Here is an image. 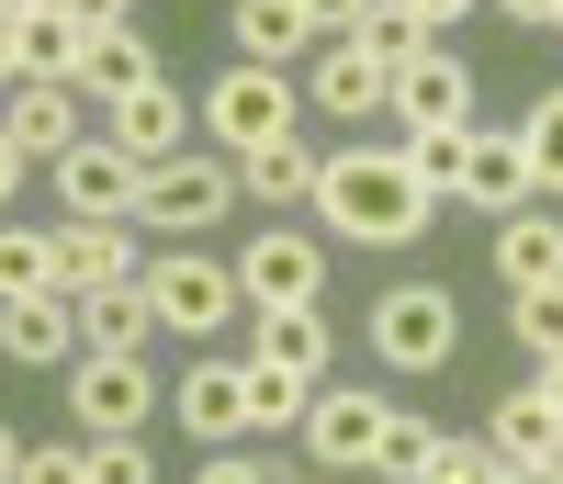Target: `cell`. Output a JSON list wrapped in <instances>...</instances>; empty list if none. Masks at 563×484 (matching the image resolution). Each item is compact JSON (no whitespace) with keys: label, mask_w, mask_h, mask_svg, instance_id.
<instances>
[{"label":"cell","mask_w":563,"mask_h":484,"mask_svg":"<svg viewBox=\"0 0 563 484\" xmlns=\"http://www.w3.org/2000/svg\"><path fill=\"white\" fill-rule=\"evenodd\" d=\"M90 484H158L147 440H90Z\"/></svg>","instance_id":"836d02e7"},{"label":"cell","mask_w":563,"mask_h":484,"mask_svg":"<svg viewBox=\"0 0 563 484\" xmlns=\"http://www.w3.org/2000/svg\"><path fill=\"white\" fill-rule=\"evenodd\" d=\"M225 34H238L249 68H305V57H316V34H305L294 0H238V12H225Z\"/></svg>","instance_id":"ffe728a7"},{"label":"cell","mask_w":563,"mask_h":484,"mask_svg":"<svg viewBox=\"0 0 563 484\" xmlns=\"http://www.w3.org/2000/svg\"><path fill=\"white\" fill-rule=\"evenodd\" d=\"M507 484H563V451L552 462H507Z\"/></svg>","instance_id":"b9f144b4"},{"label":"cell","mask_w":563,"mask_h":484,"mask_svg":"<svg viewBox=\"0 0 563 484\" xmlns=\"http://www.w3.org/2000/svg\"><path fill=\"white\" fill-rule=\"evenodd\" d=\"M552 34H563V23H552Z\"/></svg>","instance_id":"7dc6e473"},{"label":"cell","mask_w":563,"mask_h":484,"mask_svg":"<svg viewBox=\"0 0 563 484\" xmlns=\"http://www.w3.org/2000/svg\"><path fill=\"white\" fill-rule=\"evenodd\" d=\"M23 12H45V0H0V23H23Z\"/></svg>","instance_id":"f6af8a7d"},{"label":"cell","mask_w":563,"mask_h":484,"mask_svg":"<svg viewBox=\"0 0 563 484\" xmlns=\"http://www.w3.org/2000/svg\"><path fill=\"white\" fill-rule=\"evenodd\" d=\"M238 361H249V428H305L316 383H305L294 361H271V350H238Z\"/></svg>","instance_id":"d4e9b609"},{"label":"cell","mask_w":563,"mask_h":484,"mask_svg":"<svg viewBox=\"0 0 563 484\" xmlns=\"http://www.w3.org/2000/svg\"><path fill=\"white\" fill-rule=\"evenodd\" d=\"M23 451H34V440H23L12 417H0V484H23Z\"/></svg>","instance_id":"ab89813d"},{"label":"cell","mask_w":563,"mask_h":484,"mask_svg":"<svg viewBox=\"0 0 563 484\" xmlns=\"http://www.w3.org/2000/svg\"><path fill=\"white\" fill-rule=\"evenodd\" d=\"M294 135V68H225L214 90H203V147H225V158H249V147H282Z\"/></svg>","instance_id":"277c9868"},{"label":"cell","mask_w":563,"mask_h":484,"mask_svg":"<svg viewBox=\"0 0 563 484\" xmlns=\"http://www.w3.org/2000/svg\"><path fill=\"white\" fill-rule=\"evenodd\" d=\"M102 135H113L124 158H147V169H158V158H180V147L203 135V113L180 102L169 79H147V90H124V102H102Z\"/></svg>","instance_id":"5bb4252c"},{"label":"cell","mask_w":563,"mask_h":484,"mask_svg":"<svg viewBox=\"0 0 563 484\" xmlns=\"http://www.w3.org/2000/svg\"><path fill=\"white\" fill-rule=\"evenodd\" d=\"M124 282H147V249H135V226H57V294H124Z\"/></svg>","instance_id":"9a60e30c"},{"label":"cell","mask_w":563,"mask_h":484,"mask_svg":"<svg viewBox=\"0 0 563 484\" xmlns=\"http://www.w3.org/2000/svg\"><path fill=\"white\" fill-rule=\"evenodd\" d=\"M417 12H429V34H440V23H462V12H474V0H417Z\"/></svg>","instance_id":"7bdbcfd3"},{"label":"cell","mask_w":563,"mask_h":484,"mask_svg":"<svg viewBox=\"0 0 563 484\" xmlns=\"http://www.w3.org/2000/svg\"><path fill=\"white\" fill-rule=\"evenodd\" d=\"M0 124H12V147H23V158H68L79 135H90V124H79V90H68V79H23L12 102H0Z\"/></svg>","instance_id":"ac0fdd59"},{"label":"cell","mask_w":563,"mask_h":484,"mask_svg":"<svg viewBox=\"0 0 563 484\" xmlns=\"http://www.w3.org/2000/svg\"><path fill=\"white\" fill-rule=\"evenodd\" d=\"M192 484H282V473H271L260 451H203V473H192Z\"/></svg>","instance_id":"d590c367"},{"label":"cell","mask_w":563,"mask_h":484,"mask_svg":"<svg viewBox=\"0 0 563 484\" xmlns=\"http://www.w3.org/2000/svg\"><path fill=\"white\" fill-rule=\"evenodd\" d=\"M361 45H372V57H384V68H406V57H429V12H417V0H372V12H361Z\"/></svg>","instance_id":"83f0119b"},{"label":"cell","mask_w":563,"mask_h":484,"mask_svg":"<svg viewBox=\"0 0 563 484\" xmlns=\"http://www.w3.org/2000/svg\"><path fill=\"white\" fill-rule=\"evenodd\" d=\"M147 79H158V45L135 34V23H124V34H90V57H79V90H90V102H124V90H147Z\"/></svg>","instance_id":"603a6c76"},{"label":"cell","mask_w":563,"mask_h":484,"mask_svg":"<svg viewBox=\"0 0 563 484\" xmlns=\"http://www.w3.org/2000/svg\"><path fill=\"white\" fill-rule=\"evenodd\" d=\"M23 169H34V158L12 147V124H0V215H12V191H23Z\"/></svg>","instance_id":"74e56055"},{"label":"cell","mask_w":563,"mask_h":484,"mask_svg":"<svg viewBox=\"0 0 563 484\" xmlns=\"http://www.w3.org/2000/svg\"><path fill=\"white\" fill-rule=\"evenodd\" d=\"M451 440V428H429V417H406L395 406V428H384V462H372V473H395V484H417V473H429V451Z\"/></svg>","instance_id":"f546056e"},{"label":"cell","mask_w":563,"mask_h":484,"mask_svg":"<svg viewBox=\"0 0 563 484\" xmlns=\"http://www.w3.org/2000/svg\"><path fill=\"white\" fill-rule=\"evenodd\" d=\"M294 12H305V34H316V45H339V34H361L372 0H294Z\"/></svg>","instance_id":"e575fe53"},{"label":"cell","mask_w":563,"mask_h":484,"mask_svg":"<svg viewBox=\"0 0 563 484\" xmlns=\"http://www.w3.org/2000/svg\"><path fill=\"white\" fill-rule=\"evenodd\" d=\"M507 327H519L530 350L552 361V350H563V282H541V294H507Z\"/></svg>","instance_id":"4dcf8cb0"},{"label":"cell","mask_w":563,"mask_h":484,"mask_svg":"<svg viewBox=\"0 0 563 484\" xmlns=\"http://www.w3.org/2000/svg\"><path fill=\"white\" fill-rule=\"evenodd\" d=\"M12 34H23V79H68V90H79V57H90V34L57 12V0H45V12H23Z\"/></svg>","instance_id":"cb8c5ba5"},{"label":"cell","mask_w":563,"mask_h":484,"mask_svg":"<svg viewBox=\"0 0 563 484\" xmlns=\"http://www.w3.org/2000/svg\"><path fill=\"white\" fill-rule=\"evenodd\" d=\"M485 451H496V462H552V451H563V406L541 395V383L496 395V417H485Z\"/></svg>","instance_id":"d6986e66"},{"label":"cell","mask_w":563,"mask_h":484,"mask_svg":"<svg viewBox=\"0 0 563 484\" xmlns=\"http://www.w3.org/2000/svg\"><path fill=\"white\" fill-rule=\"evenodd\" d=\"M57 12H68L79 34H124V23H135V0H57Z\"/></svg>","instance_id":"8d00e7d4"},{"label":"cell","mask_w":563,"mask_h":484,"mask_svg":"<svg viewBox=\"0 0 563 484\" xmlns=\"http://www.w3.org/2000/svg\"><path fill=\"white\" fill-rule=\"evenodd\" d=\"M519 147H530V180L563 191V90H541V102L519 113Z\"/></svg>","instance_id":"f1b7e54d"},{"label":"cell","mask_w":563,"mask_h":484,"mask_svg":"<svg viewBox=\"0 0 563 484\" xmlns=\"http://www.w3.org/2000/svg\"><path fill=\"white\" fill-rule=\"evenodd\" d=\"M541 395H552V406H563V350H552V361H541Z\"/></svg>","instance_id":"ee69618b"},{"label":"cell","mask_w":563,"mask_h":484,"mask_svg":"<svg viewBox=\"0 0 563 484\" xmlns=\"http://www.w3.org/2000/svg\"><path fill=\"white\" fill-rule=\"evenodd\" d=\"M507 23H563V0H496Z\"/></svg>","instance_id":"60d3db41"},{"label":"cell","mask_w":563,"mask_h":484,"mask_svg":"<svg viewBox=\"0 0 563 484\" xmlns=\"http://www.w3.org/2000/svg\"><path fill=\"white\" fill-rule=\"evenodd\" d=\"M45 169H57V204H68L79 226H135V191H147V158H124L102 124H90L68 158H45Z\"/></svg>","instance_id":"9c48e42d"},{"label":"cell","mask_w":563,"mask_h":484,"mask_svg":"<svg viewBox=\"0 0 563 484\" xmlns=\"http://www.w3.org/2000/svg\"><path fill=\"white\" fill-rule=\"evenodd\" d=\"M147 305H158V338H225L249 294H238V260L180 237V249H147Z\"/></svg>","instance_id":"7a4b0ae2"},{"label":"cell","mask_w":563,"mask_h":484,"mask_svg":"<svg viewBox=\"0 0 563 484\" xmlns=\"http://www.w3.org/2000/svg\"><path fill=\"white\" fill-rule=\"evenodd\" d=\"M147 338H158V305H147V282H124V294H79V350L124 361V350H147Z\"/></svg>","instance_id":"7402d4cb"},{"label":"cell","mask_w":563,"mask_h":484,"mask_svg":"<svg viewBox=\"0 0 563 484\" xmlns=\"http://www.w3.org/2000/svg\"><path fill=\"white\" fill-rule=\"evenodd\" d=\"M305 102L339 113V124H372V113L395 102V68L372 57L361 34H339V45H316V57H305Z\"/></svg>","instance_id":"4fadbf2b"},{"label":"cell","mask_w":563,"mask_h":484,"mask_svg":"<svg viewBox=\"0 0 563 484\" xmlns=\"http://www.w3.org/2000/svg\"><path fill=\"white\" fill-rule=\"evenodd\" d=\"M361 327H372V350H384V372H440L451 338H462V305L440 294V282H384Z\"/></svg>","instance_id":"5b68a950"},{"label":"cell","mask_w":563,"mask_h":484,"mask_svg":"<svg viewBox=\"0 0 563 484\" xmlns=\"http://www.w3.org/2000/svg\"><path fill=\"white\" fill-rule=\"evenodd\" d=\"M169 417L192 428L203 451H238V440H249V361H238V350H203L192 372L169 383Z\"/></svg>","instance_id":"30bf717a"},{"label":"cell","mask_w":563,"mask_h":484,"mask_svg":"<svg viewBox=\"0 0 563 484\" xmlns=\"http://www.w3.org/2000/svg\"><path fill=\"white\" fill-rule=\"evenodd\" d=\"M417 484H507V462H496L485 440H440V451H429V473H417Z\"/></svg>","instance_id":"1f68e13d"},{"label":"cell","mask_w":563,"mask_h":484,"mask_svg":"<svg viewBox=\"0 0 563 484\" xmlns=\"http://www.w3.org/2000/svg\"><path fill=\"white\" fill-rule=\"evenodd\" d=\"M68 417L90 428V440H135V428L158 417V372H147V350H124V361L79 350V361H68Z\"/></svg>","instance_id":"52a82bcc"},{"label":"cell","mask_w":563,"mask_h":484,"mask_svg":"<svg viewBox=\"0 0 563 484\" xmlns=\"http://www.w3.org/2000/svg\"><path fill=\"white\" fill-rule=\"evenodd\" d=\"M12 90H23V34L0 23V102H12Z\"/></svg>","instance_id":"f35d334b"},{"label":"cell","mask_w":563,"mask_h":484,"mask_svg":"<svg viewBox=\"0 0 563 484\" xmlns=\"http://www.w3.org/2000/svg\"><path fill=\"white\" fill-rule=\"evenodd\" d=\"M238 294L260 316H294V305H327V237H305L294 215H282L271 237H249L238 249Z\"/></svg>","instance_id":"ba28073f"},{"label":"cell","mask_w":563,"mask_h":484,"mask_svg":"<svg viewBox=\"0 0 563 484\" xmlns=\"http://www.w3.org/2000/svg\"><path fill=\"white\" fill-rule=\"evenodd\" d=\"M406 135H462L474 124V68L451 57V45H429V57H406L395 68V102H384Z\"/></svg>","instance_id":"8fae6325"},{"label":"cell","mask_w":563,"mask_h":484,"mask_svg":"<svg viewBox=\"0 0 563 484\" xmlns=\"http://www.w3.org/2000/svg\"><path fill=\"white\" fill-rule=\"evenodd\" d=\"M68 350H79V305H68V294H12V305H0V361L57 372Z\"/></svg>","instance_id":"2e32d148"},{"label":"cell","mask_w":563,"mask_h":484,"mask_svg":"<svg viewBox=\"0 0 563 484\" xmlns=\"http://www.w3.org/2000/svg\"><path fill=\"white\" fill-rule=\"evenodd\" d=\"M225 215H238V158H158L147 191H135V226L147 237H214Z\"/></svg>","instance_id":"3957f363"},{"label":"cell","mask_w":563,"mask_h":484,"mask_svg":"<svg viewBox=\"0 0 563 484\" xmlns=\"http://www.w3.org/2000/svg\"><path fill=\"white\" fill-rule=\"evenodd\" d=\"M316 180H327V147H305V135L238 158V191H249V204H271V215H316Z\"/></svg>","instance_id":"e0dca14e"},{"label":"cell","mask_w":563,"mask_h":484,"mask_svg":"<svg viewBox=\"0 0 563 484\" xmlns=\"http://www.w3.org/2000/svg\"><path fill=\"white\" fill-rule=\"evenodd\" d=\"M384 428H395V406L372 395V383H316V406H305V462L316 473H372L384 462Z\"/></svg>","instance_id":"8992f818"},{"label":"cell","mask_w":563,"mask_h":484,"mask_svg":"<svg viewBox=\"0 0 563 484\" xmlns=\"http://www.w3.org/2000/svg\"><path fill=\"white\" fill-rule=\"evenodd\" d=\"M23 484H90V440H34L23 451Z\"/></svg>","instance_id":"d6a6232c"},{"label":"cell","mask_w":563,"mask_h":484,"mask_svg":"<svg viewBox=\"0 0 563 484\" xmlns=\"http://www.w3.org/2000/svg\"><path fill=\"white\" fill-rule=\"evenodd\" d=\"M496 271L507 294H541V282H563V226L530 204V215H496Z\"/></svg>","instance_id":"44dd1931"},{"label":"cell","mask_w":563,"mask_h":484,"mask_svg":"<svg viewBox=\"0 0 563 484\" xmlns=\"http://www.w3.org/2000/svg\"><path fill=\"white\" fill-rule=\"evenodd\" d=\"M440 215V191L417 180L406 147H327V180H316V226L339 249H417Z\"/></svg>","instance_id":"6da1fadb"},{"label":"cell","mask_w":563,"mask_h":484,"mask_svg":"<svg viewBox=\"0 0 563 484\" xmlns=\"http://www.w3.org/2000/svg\"><path fill=\"white\" fill-rule=\"evenodd\" d=\"M282 484H294V473H282ZM305 484H350V473H305Z\"/></svg>","instance_id":"bcb514c9"},{"label":"cell","mask_w":563,"mask_h":484,"mask_svg":"<svg viewBox=\"0 0 563 484\" xmlns=\"http://www.w3.org/2000/svg\"><path fill=\"white\" fill-rule=\"evenodd\" d=\"M12 294H57V226H12L0 215V305Z\"/></svg>","instance_id":"484cf974"},{"label":"cell","mask_w":563,"mask_h":484,"mask_svg":"<svg viewBox=\"0 0 563 484\" xmlns=\"http://www.w3.org/2000/svg\"><path fill=\"white\" fill-rule=\"evenodd\" d=\"M249 350H271V361H294L305 383H327V305H294V316H260V338Z\"/></svg>","instance_id":"4316f807"},{"label":"cell","mask_w":563,"mask_h":484,"mask_svg":"<svg viewBox=\"0 0 563 484\" xmlns=\"http://www.w3.org/2000/svg\"><path fill=\"white\" fill-rule=\"evenodd\" d=\"M451 204H474V215H530L541 204L519 124H474V135H462V191H451Z\"/></svg>","instance_id":"7c38bea8"}]
</instances>
